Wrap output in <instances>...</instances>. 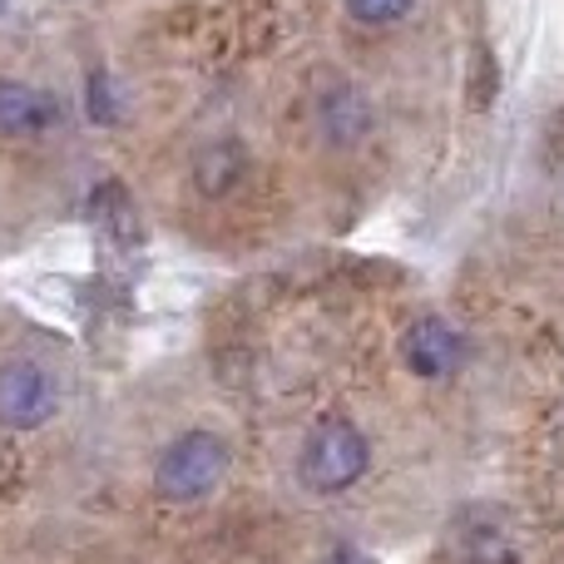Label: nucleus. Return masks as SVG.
Masks as SVG:
<instances>
[{"label":"nucleus","instance_id":"obj_1","mask_svg":"<svg viewBox=\"0 0 564 564\" xmlns=\"http://www.w3.org/2000/svg\"><path fill=\"white\" fill-rule=\"evenodd\" d=\"M367 466H371V446H367L357 421H347V416L317 421V426L307 431V441H302V456H297L302 486L317 490V496H337V490L357 486V480L367 476Z\"/></svg>","mask_w":564,"mask_h":564},{"label":"nucleus","instance_id":"obj_2","mask_svg":"<svg viewBox=\"0 0 564 564\" xmlns=\"http://www.w3.org/2000/svg\"><path fill=\"white\" fill-rule=\"evenodd\" d=\"M228 470V446L224 436L194 426L184 436H174L154 460V496L169 506H188V500H204L218 490Z\"/></svg>","mask_w":564,"mask_h":564},{"label":"nucleus","instance_id":"obj_3","mask_svg":"<svg viewBox=\"0 0 564 564\" xmlns=\"http://www.w3.org/2000/svg\"><path fill=\"white\" fill-rule=\"evenodd\" d=\"M55 416V381L40 361H6L0 367V426L6 431H35Z\"/></svg>","mask_w":564,"mask_h":564},{"label":"nucleus","instance_id":"obj_4","mask_svg":"<svg viewBox=\"0 0 564 564\" xmlns=\"http://www.w3.org/2000/svg\"><path fill=\"white\" fill-rule=\"evenodd\" d=\"M401 357H406V367L416 371L421 381H441V377H451V371L460 367L466 347H460V332L451 327V322L421 317V322H411V327H406Z\"/></svg>","mask_w":564,"mask_h":564},{"label":"nucleus","instance_id":"obj_5","mask_svg":"<svg viewBox=\"0 0 564 564\" xmlns=\"http://www.w3.org/2000/svg\"><path fill=\"white\" fill-rule=\"evenodd\" d=\"M59 99L45 95L35 85H20V79H0V134L20 139V134H45L50 124H59Z\"/></svg>","mask_w":564,"mask_h":564},{"label":"nucleus","instance_id":"obj_6","mask_svg":"<svg viewBox=\"0 0 564 564\" xmlns=\"http://www.w3.org/2000/svg\"><path fill=\"white\" fill-rule=\"evenodd\" d=\"M317 119H322V134L341 149L361 144V139L371 134V105L357 85H347V79H337V85L317 99Z\"/></svg>","mask_w":564,"mask_h":564},{"label":"nucleus","instance_id":"obj_7","mask_svg":"<svg viewBox=\"0 0 564 564\" xmlns=\"http://www.w3.org/2000/svg\"><path fill=\"white\" fill-rule=\"evenodd\" d=\"M243 174H248V149L238 144V139H208L194 154V184H198V194H208V198L234 194V188L243 184Z\"/></svg>","mask_w":564,"mask_h":564},{"label":"nucleus","instance_id":"obj_8","mask_svg":"<svg viewBox=\"0 0 564 564\" xmlns=\"http://www.w3.org/2000/svg\"><path fill=\"white\" fill-rule=\"evenodd\" d=\"M496 95H500V65H496V55H490V45H476V55H470L466 99H470V109H490Z\"/></svg>","mask_w":564,"mask_h":564},{"label":"nucleus","instance_id":"obj_9","mask_svg":"<svg viewBox=\"0 0 564 564\" xmlns=\"http://www.w3.org/2000/svg\"><path fill=\"white\" fill-rule=\"evenodd\" d=\"M416 0H347V15L357 25H397L401 15H411Z\"/></svg>","mask_w":564,"mask_h":564},{"label":"nucleus","instance_id":"obj_10","mask_svg":"<svg viewBox=\"0 0 564 564\" xmlns=\"http://www.w3.org/2000/svg\"><path fill=\"white\" fill-rule=\"evenodd\" d=\"M89 119H95V124H115L119 119V99H115V85H109L105 69L89 75Z\"/></svg>","mask_w":564,"mask_h":564},{"label":"nucleus","instance_id":"obj_11","mask_svg":"<svg viewBox=\"0 0 564 564\" xmlns=\"http://www.w3.org/2000/svg\"><path fill=\"white\" fill-rule=\"evenodd\" d=\"M322 564H377V560H371L367 550H357V545H332Z\"/></svg>","mask_w":564,"mask_h":564}]
</instances>
